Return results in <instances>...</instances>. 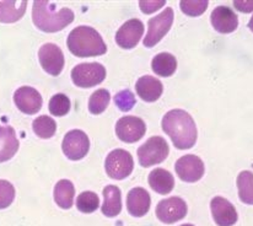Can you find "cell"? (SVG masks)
Returning a JSON list of instances; mask_svg holds the SVG:
<instances>
[{"instance_id":"obj_1","label":"cell","mask_w":253,"mask_h":226,"mask_svg":"<svg viewBox=\"0 0 253 226\" xmlns=\"http://www.w3.org/2000/svg\"><path fill=\"white\" fill-rule=\"evenodd\" d=\"M163 131L171 138L179 150L193 148L197 141V126L189 113L182 110H172L164 116Z\"/></svg>"},{"instance_id":"obj_2","label":"cell","mask_w":253,"mask_h":226,"mask_svg":"<svg viewBox=\"0 0 253 226\" xmlns=\"http://www.w3.org/2000/svg\"><path fill=\"white\" fill-rule=\"evenodd\" d=\"M35 26L43 32H58L74 21V12L69 7L57 10V4L50 1H35L32 7Z\"/></svg>"},{"instance_id":"obj_3","label":"cell","mask_w":253,"mask_h":226,"mask_svg":"<svg viewBox=\"0 0 253 226\" xmlns=\"http://www.w3.org/2000/svg\"><path fill=\"white\" fill-rule=\"evenodd\" d=\"M68 48L80 58L97 57L107 52V45L101 35L90 26H78L68 36Z\"/></svg>"},{"instance_id":"obj_4","label":"cell","mask_w":253,"mask_h":226,"mask_svg":"<svg viewBox=\"0 0 253 226\" xmlns=\"http://www.w3.org/2000/svg\"><path fill=\"white\" fill-rule=\"evenodd\" d=\"M169 148L166 140L161 136H151L138 149L139 164L143 167L161 164L169 156Z\"/></svg>"},{"instance_id":"obj_5","label":"cell","mask_w":253,"mask_h":226,"mask_svg":"<svg viewBox=\"0 0 253 226\" xmlns=\"http://www.w3.org/2000/svg\"><path fill=\"white\" fill-rule=\"evenodd\" d=\"M106 78V69L100 63H82L72 70L73 83L78 88H93Z\"/></svg>"},{"instance_id":"obj_6","label":"cell","mask_w":253,"mask_h":226,"mask_svg":"<svg viewBox=\"0 0 253 226\" xmlns=\"http://www.w3.org/2000/svg\"><path fill=\"white\" fill-rule=\"evenodd\" d=\"M134 161L131 155L123 149H116L107 155L105 169L113 180H125L133 172Z\"/></svg>"},{"instance_id":"obj_7","label":"cell","mask_w":253,"mask_h":226,"mask_svg":"<svg viewBox=\"0 0 253 226\" xmlns=\"http://www.w3.org/2000/svg\"><path fill=\"white\" fill-rule=\"evenodd\" d=\"M172 22H173V10H172V7H166L161 14L149 20V30L145 38H144V45L151 48L158 45L169 31Z\"/></svg>"},{"instance_id":"obj_8","label":"cell","mask_w":253,"mask_h":226,"mask_svg":"<svg viewBox=\"0 0 253 226\" xmlns=\"http://www.w3.org/2000/svg\"><path fill=\"white\" fill-rule=\"evenodd\" d=\"M63 152L65 156L73 161H78L85 157L90 149V140L83 131H70L65 134L62 144Z\"/></svg>"},{"instance_id":"obj_9","label":"cell","mask_w":253,"mask_h":226,"mask_svg":"<svg viewBox=\"0 0 253 226\" xmlns=\"http://www.w3.org/2000/svg\"><path fill=\"white\" fill-rule=\"evenodd\" d=\"M187 215V204L182 198L171 197L163 199L156 207V217L164 224H173Z\"/></svg>"},{"instance_id":"obj_10","label":"cell","mask_w":253,"mask_h":226,"mask_svg":"<svg viewBox=\"0 0 253 226\" xmlns=\"http://www.w3.org/2000/svg\"><path fill=\"white\" fill-rule=\"evenodd\" d=\"M39 59L43 70L49 75L58 76L64 68V54L54 43H45L40 48Z\"/></svg>"},{"instance_id":"obj_11","label":"cell","mask_w":253,"mask_h":226,"mask_svg":"<svg viewBox=\"0 0 253 226\" xmlns=\"http://www.w3.org/2000/svg\"><path fill=\"white\" fill-rule=\"evenodd\" d=\"M146 132V126L141 118L134 116L122 117L116 124V134L125 143L140 140Z\"/></svg>"},{"instance_id":"obj_12","label":"cell","mask_w":253,"mask_h":226,"mask_svg":"<svg viewBox=\"0 0 253 226\" xmlns=\"http://www.w3.org/2000/svg\"><path fill=\"white\" fill-rule=\"evenodd\" d=\"M179 179L188 183L199 181L204 175V164L196 155H186L179 157L174 165Z\"/></svg>"},{"instance_id":"obj_13","label":"cell","mask_w":253,"mask_h":226,"mask_svg":"<svg viewBox=\"0 0 253 226\" xmlns=\"http://www.w3.org/2000/svg\"><path fill=\"white\" fill-rule=\"evenodd\" d=\"M16 107L25 114H36L42 108V96L31 86H22L14 93Z\"/></svg>"},{"instance_id":"obj_14","label":"cell","mask_w":253,"mask_h":226,"mask_svg":"<svg viewBox=\"0 0 253 226\" xmlns=\"http://www.w3.org/2000/svg\"><path fill=\"white\" fill-rule=\"evenodd\" d=\"M144 34V24L140 20L131 19L121 26L116 34V42L121 48L131 49L141 40Z\"/></svg>"},{"instance_id":"obj_15","label":"cell","mask_w":253,"mask_h":226,"mask_svg":"<svg viewBox=\"0 0 253 226\" xmlns=\"http://www.w3.org/2000/svg\"><path fill=\"white\" fill-rule=\"evenodd\" d=\"M211 209L212 219L219 226H232L236 224L237 219H239L234 205L222 197L212 198Z\"/></svg>"},{"instance_id":"obj_16","label":"cell","mask_w":253,"mask_h":226,"mask_svg":"<svg viewBox=\"0 0 253 226\" xmlns=\"http://www.w3.org/2000/svg\"><path fill=\"white\" fill-rule=\"evenodd\" d=\"M212 27L220 34H231L239 26L237 15L227 6H217L211 15Z\"/></svg>"},{"instance_id":"obj_17","label":"cell","mask_w":253,"mask_h":226,"mask_svg":"<svg viewBox=\"0 0 253 226\" xmlns=\"http://www.w3.org/2000/svg\"><path fill=\"white\" fill-rule=\"evenodd\" d=\"M151 199L150 194L144 188H133L129 190L126 195V209L133 217H144L150 209Z\"/></svg>"},{"instance_id":"obj_18","label":"cell","mask_w":253,"mask_h":226,"mask_svg":"<svg viewBox=\"0 0 253 226\" xmlns=\"http://www.w3.org/2000/svg\"><path fill=\"white\" fill-rule=\"evenodd\" d=\"M135 89L139 97L141 100L146 101V102H155L156 100L160 98L164 91V86L161 84V81L150 75L141 76L136 81Z\"/></svg>"},{"instance_id":"obj_19","label":"cell","mask_w":253,"mask_h":226,"mask_svg":"<svg viewBox=\"0 0 253 226\" xmlns=\"http://www.w3.org/2000/svg\"><path fill=\"white\" fill-rule=\"evenodd\" d=\"M19 150V139L15 129L10 126H0V162L11 159Z\"/></svg>"},{"instance_id":"obj_20","label":"cell","mask_w":253,"mask_h":226,"mask_svg":"<svg viewBox=\"0 0 253 226\" xmlns=\"http://www.w3.org/2000/svg\"><path fill=\"white\" fill-rule=\"evenodd\" d=\"M103 214L108 218H115L121 214L122 210V193L117 186L105 187L103 189V204L101 207Z\"/></svg>"},{"instance_id":"obj_21","label":"cell","mask_w":253,"mask_h":226,"mask_svg":"<svg viewBox=\"0 0 253 226\" xmlns=\"http://www.w3.org/2000/svg\"><path fill=\"white\" fill-rule=\"evenodd\" d=\"M149 184L159 194H169L173 189L174 180L171 172L164 169H155L149 175Z\"/></svg>"},{"instance_id":"obj_22","label":"cell","mask_w":253,"mask_h":226,"mask_svg":"<svg viewBox=\"0 0 253 226\" xmlns=\"http://www.w3.org/2000/svg\"><path fill=\"white\" fill-rule=\"evenodd\" d=\"M27 1H0V22L12 24L21 19L26 12Z\"/></svg>"},{"instance_id":"obj_23","label":"cell","mask_w":253,"mask_h":226,"mask_svg":"<svg viewBox=\"0 0 253 226\" xmlns=\"http://www.w3.org/2000/svg\"><path fill=\"white\" fill-rule=\"evenodd\" d=\"M151 68L156 75L169 78L173 75L177 69V59L171 53H159L151 62Z\"/></svg>"},{"instance_id":"obj_24","label":"cell","mask_w":253,"mask_h":226,"mask_svg":"<svg viewBox=\"0 0 253 226\" xmlns=\"http://www.w3.org/2000/svg\"><path fill=\"white\" fill-rule=\"evenodd\" d=\"M75 188L69 180H62L54 187V202L62 209H70L74 202Z\"/></svg>"},{"instance_id":"obj_25","label":"cell","mask_w":253,"mask_h":226,"mask_svg":"<svg viewBox=\"0 0 253 226\" xmlns=\"http://www.w3.org/2000/svg\"><path fill=\"white\" fill-rule=\"evenodd\" d=\"M240 200L245 204L253 205V174L251 171H242L237 177Z\"/></svg>"},{"instance_id":"obj_26","label":"cell","mask_w":253,"mask_h":226,"mask_svg":"<svg viewBox=\"0 0 253 226\" xmlns=\"http://www.w3.org/2000/svg\"><path fill=\"white\" fill-rule=\"evenodd\" d=\"M32 128L36 136L42 139L52 138L57 131V124L53 118L48 116H40L32 122Z\"/></svg>"},{"instance_id":"obj_27","label":"cell","mask_w":253,"mask_h":226,"mask_svg":"<svg viewBox=\"0 0 253 226\" xmlns=\"http://www.w3.org/2000/svg\"><path fill=\"white\" fill-rule=\"evenodd\" d=\"M111 101V93L106 89H100L91 95L88 100V111L92 114H100L105 112Z\"/></svg>"},{"instance_id":"obj_28","label":"cell","mask_w":253,"mask_h":226,"mask_svg":"<svg viewBox=\"0 0 253 226\" xmlns=\"http://www.w3.org/2000/svg\"><path fill=\"white\" fill-rule=\"evenodd\" d=\"M98 207H100V199L96 193L87 190V192H83L78 197L77 208L82 213L90 214V213L96 212Z\"/></svg>"},{"instance_id":"obj_29","label":"cell","mask_w":253,"mask_h":226,"mask_svg":"<svg viewBox=\"0 0 253 226\" xmlns=\"http://www.w3.org/2000/svg\"><path fill=\"white\" fill-rule=\"evenodd\" d=\"M48 108L53 116L63 117L70 111V100L64 93H57L50 98Z\"/></svg>"},{"instance_id":"obj_30","label":"cell","mask_w":253,"mask_h":226,"mask_svg":"<svg viewBox=\"0 0 253 226\" xmlns=\"http://www.w3.org/2000/svg\"><path fill=\"white\" fill-rule=\"evenodd\" d=\"M183 14L188 15V16H201L204 14L206 9L208 7V1L207 0H182L179 2Z\"/></svg>"},{"instance_id":"obj_31","label":"cell","mask_w":253,"mask_h":226,"mask_svg":"<svg viewBox=\"0 0 253 226\" xmlns=\"http://www.w3.org/2000/svg\"><path fill=\"white\" fill-rule=\"evenodd\" d=\"M15 198V188L9 181L0 180V209H5L11 203Z\"/></svg>"},{"instance_id":"obj_32","label":"cell","mask_w":253,"mask_h":226,"mask_svg":"<svg viewBox=\"0 0 253 226\" xmlns=\"http://www.w3.org/2000/svg\"><path fill=\"white\" fill-rule=\"evenodd\" d=\"M115 102L117 107L123 112H128L135 105V97H134L133 92L129 90L120 91L117 95L115 96Z\"/></svg>"},{"instance_id":"obj_33","label":"cell","mask_w":253,"mask_h":226,"mask_svg":"<svg viewBox=\"0 0 253 226\" xmlns=\"http://www.w3.org/2000/svg\"><path fill=\"white\" fill-rule=\"evenodd\" d=\"M166 2L164 1H149V0H146V1H140L139 2V6H140L141 11L144 12V14H153L154 11H156V10H159L160 7H163L164 5H165Z\"/></svg>"},{"instance_id":"obj_34","label":"cell","mask_w":253,"mask_h":226,"mask_svg":"<svg viewBox=\"0 0 253 226\" xmlns=\"http://www.w3.org/2000/svg\"><path fill=\"white\" fill-rule=\"evenodd\" d=\"M234 6L236 7L239 11L246 12V14L253 11V1H244V0H242V1H239V0H235Z\"/></svg>"},{"instance_id":"obj_35","label":"cell","mask_w":253,"mask_h":226,"mask_svg":"<svg viewBox=\"0 0 253 226\" xmlns=\"http://www.w3.org/2000/svg\"><path fill=\"white\" fill-rule=\"evenodd\" d=\"M249 27H250V30H251V31L253 32V16H252V19L250 20V22H249Z\"/></svg>"},{"instance_id":"obj_36","label":"cell","mask_w":253,"mask_h":226,"mask_svg":"<svg viewBox=\"0 0 253 226\" xmlns=\"http://www.w3.org/2000/svg\"><path fill=\"white\" fill-rule=\"evenodd\" d=\"M181 226H194V225H192V224H183V225H181Z\"/></svg>"}]
</instances>
